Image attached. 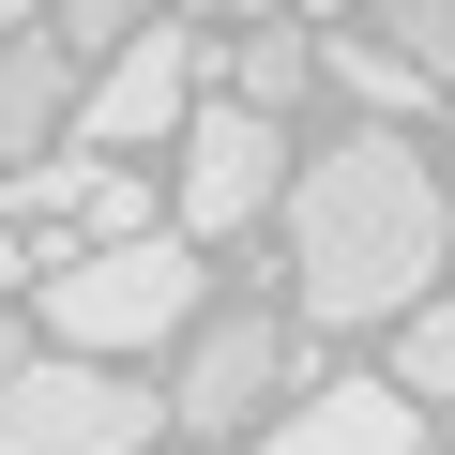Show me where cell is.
I'll return each mask as SVG.
<instances>
[{"label": "cell", "mask_w": 455, "mask_h": 455, "mask_svg": "<svg viewBox=\"0 0 455 455\" xmlns=\"http://www.w3.org/2000/svg\"><path fill=\"white\" fill-rule=\"evenodd\" d=\"M319 76V31H243V61H228V92H243V107H289Z\"/></svg>", "instance_id": "cell-11"}, {"label": "cell", "mask_w": 455, "mask_h": 455, "mask_svg": "<svg viewBox=\"0 0 455 455\" xmlns=\"http://www.w3.org/2000/svg\"><path fill=\"white\" fill-rule=\"evenodd\" d=\"M289 197V137H274V107H182V243H228V228H259Z\"/></svg>", "instance_id": "cell-4"}, {"label": "cell", "mask_w": 455, "mask_h": 455, "mask_svg": "<svg viewBox=\"0 0 455 455\" xmlns=\"http://www.w3.org/2000/svg\"><path fill=\"white\" fill-rule=\"evenodd\" d=\"M0 31H31V0H0Z\"/></svg>", "instance_id": "cell-16"}, {"label": "cell", "mask_w": 455, "mask_h": 455, "mask_svg": "<svg viewBox=\"0 0 455 455\" xmlns=\"http://www.w3.org/2000/svg\"><path fill=\"white\" fill-rule=\"evenodd\" d=\"M16 274H31V289H46V274H61V259H46V243H31V228H16V212H0V289H16Z\"/></svg>", "instance_id": "cell-15"}, {"label": "cell", "mask_w": 455, "mask_h": 455, "mask_svg": "<svg viewBox=\"0 0 455 455\" xmlns=\"http://www.w3.org/2000/svg\"><path fill=\"white\" fill-rule=\"evenodd\" d=\"M274 395H289V319L228 304V319H197V349H182V379H167V425H197V440H243Z\"/></svg>", "instance_id": "cell-5"}, {"label": "cell", "mask_w": 455, "mask_h": 455, "mask_svg": "<svg viewBox=\"0 0 455 455\" xmlns=\"http://www.w3.org/2000/svg\"><path fill=\"white\" fill-rule=\"evenodd\" d=\"M243 455H425V410L395 379H319L289 425H243Z\"/></svg>", "instance_id": "cell-8"}, {"label": "cell", "mask_w": 455, "mask_h": 455, "mask_svg": "<svg viewBox=\"0 0 455 455\" xmlns=\"http://www.w3.org/2000/svg\"><path fill=\"white\" fill-rule=\"evenodd\" d=\"M76 122V46L61 31H0V167H31Z\"/></svg>", "instance_id": "cell-9"}, {"label": "cell", "mask_w": 455, "mask_h": 455, "mask_svg": "<svg viewBox=\"0 0 455 455\" xmlns=\"http://www.w3.org/2000/svg\"><path fill=\"white\" fill-rule=\"evenodd\" d=\"M440 259H455V212H440V167H425L395 122H364V137H334L319 167H289V289H304L319 334L410 319V304L440 289Z\"/></svg>", "instance_id": "cell-1"}, {"label": "cell", "mask_w": 455, "mask_h": 455, "mask_svg": "<svg viewBox=\"0 0 455 455\" xmlns=\"http://www.w3.org/2000/svg\"><path fill=\"white\" fill-rule=\"evenodd\" d=\"M137 31V0H61V46H122Z\"/></svg>", "instance_id": "cell-14"}, {"label": "cell", "mask_w": 455, "mask_h": 455, "mask_svg": "<svg viewBox=\"0 0 455 455\" xmlns=\"http://www.w3.org/2000/svg\"><path fill=\"white\" fill-rule=\"evenodd\" d=\"M46 319H61V349H167V334H197V243L182 228H137V243H76L61 274H46Z\"/></svg>", "instance_id": "cell-2"}, {"label": "cell", "mask_w": 455, "mask_h": 455, "mask_svg": "<svg viewBox=\"0 0 455 455\" xmlns=\"http://www.w3.org/2000/svg\"><path fill=\"white\" fill-rule=\"evenodd\" d=\"M319 61H334V76H349V92H364V107H379V122H410V107H425V92H440V76H425V61H410V46H395V31H319Z\"/></svg>", "instance_id": "cell-10"}, {"label": "cell", "mask_w": 455, "mask_h": 455, "mask_svg": "<svg viewBox=\"0 0 455 455\" xmlns=\"http://www.w3.org/2000/svg\"><path fill=\"white\" fill-rule=\"evenodd\" d=\"M0 364H16V319H0Z\"/></svg>", "instance_id": "cell-18"}, {"label": "cell", "mask_w": 455, "mask_h": 455, "mask_svg": "<svg viewBox=\"0 0 455 455\" xmlns=\"http://www.w3.org/2000/svg\"><path fill=\"white\" fill-rule=\"evenodd\" d=\"M395 395H455V304H410V334H395Z\"/></svg>", "instance_id": "cell-12"}, {"label": "cell", "mask_w": 455, "mask_h": 455, "mask_svg": "<svg viewBox=\"0 0 455 455\" xmlns=\"http://www.w3.org/2000/svg\"><path fill=\"white\" fill-rule=\"evenodd\" d=\"M182 107H197V31H122L76 107V152H152V137H182Z\"/></svg>", "instance_id": "cell-6"}, {"label": "cell", "mask_w": 455, "mask_h": 455, "mask_svg": "<svg viewBox=\"0 0 455 455\" xmlns=\"http://www.w3.org/2000/svg\"><path fill=\"white\" fill-rule=\"evenodd\" d=\"M0 212H16L46 259H76V243H137V228H152V197H137V182H122L107 152H31Z\"/></svg>", "instance_id": "cell-7"}, {"label": "cell", "mask_w": 455, "mask_h": 455, "mask_svg": "<svg viewBox=\"0 0 455 455\" xmlns=\"http://www.w3.org/2000/svg\"><path fill=\"white\" fill-rule=\"evenodd\" d=\"M197 16H243V0H197Z\"/></svg>", "instance_id": "cell-17"}, {"label": "cell", "mask_w": 455, "mask_h": 455, "mask_svg": "<svg viewBox=\"0 0 455 455\" xmlns=\"http://www.w3.org/2000/svg\"><path fill=\"white\" fill-rule=\"evenodd\" d=\"M152 425H167V395H137L107 349L0 364V455H152Z\"/></svg>", "instance_id": "cell-3"}, {"label": "cell", "mask_w": 455, "mask_h": 455, "mask_svg": "<svg viewBox=\"0 0 455 455\" xmlns=\"http://www.w3.org/2000/svg\"><path fill=\"white\" fill-rule=\"evenodd\" d=\"M395 46H410L425 76H455V0H395Z\"/></svg>", "instance_id": "cell-13"}, {"label": "cell", "mask_w": 455, "mask_h": 455, "mask_svg": "<svg viewBox=\"0 0 455 455\" xmlns=\"http://www.w3.org/2000/svg\"><path fill=\"white\" fill-rule=\"evenodd\" d=\"M319 16H334V0H319Z\"/></svg>", "instance_id": "cell-19"}]
</instances>
